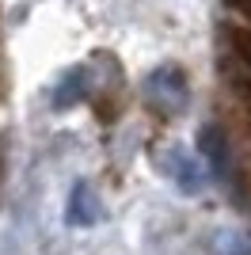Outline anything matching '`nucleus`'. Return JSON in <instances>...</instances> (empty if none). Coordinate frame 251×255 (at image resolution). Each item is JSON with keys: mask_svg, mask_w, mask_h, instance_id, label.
Instances as JSON below:
<instances>
[{"mask_svg": "<svg viewBox=\"0 0 251 255\" xmlns=\"http://www.w3.org/2000/svg\"><path fill=\"white\" fill-rule=\"evenodd\" d=\"M209 252L213 255H251V233H244V229H217L209 236Z\"/></svg>", "mask_w": 251, "mask_h": 255, "instance_id": "nucleus-6", "label": "nucleus"}, {"mask_svg": "<svg viewBox=\"0 0 251 255\" xmlns=\"http://www.w3.org/2000/svg\"><path fill=\"white\" fill-rule=\"evenodd\" d=\"M141 96H145V103L152 107L156 115H179V111H187V103H190L187 73H183L179 65H160V69H152V73L145 76Z\"/></svg>", "mask_w": 251, "mask_h": 255, "instance_id": "nucleus-1", "label": "nucleus"}, {"mask_svg": "<svg viewBox=\"0 0 251 255\" xmlns=\"http://www.w3.org/2000/svg\"><path fill=\"white\" fill-rule=\"evenodd\" d=\"M198 149H202V164H206V171H213L221 183H229L232 187V160H229V149H232V141L229 133L217 126V122H209V126L198 129Z\"/></svg>", "mask_w": 251, "mask_h": 255, "instance_id": "nucleus-2", "label": "nucleus"}, {"mask_svg": "<svg viewBox=\"0 0 251 255\" xmlns=\"http://www.w3.org/2000/svg\"><path fill=\"white\" fill-rule=\"evenodd\" d=\"M160 164H164V171H167V175H171V179H175L187 194H194V191H202V187H206V164H202L194 152H187L183 145L164 149V152H160Z\"/></svg>", "mask_w": 251, "mask_h": 255, "instance_id": "nucleus-3", "label": "nucleus"}, {"mask_svg": "<svg viewBox=\"0 0 251 255\" xmlns=\"http://www.w3.org/2000/svg\"><path fill=\"white\" fill-rule=\"evenodd\" d=\"M88 88H92V73H88V69H73V73L57 84V92H53V107H73V103H80V99L88 96Z\"/></svg>", "mask_w": 251, "mask_h": 255, "instance_id": "nucleus-5", "label": "nucleus"}, {"mask_svg": "<svg viewBox=\"0 0 251 255\" xmlns=\"http://www.w3.org/2000/svg\"><path fill=\"white\" fill-rule=\"evenodd\" d=\"M103 217V206H99V198H95V191H92V183H76L73 187V194H69V210H65V221L73 225H80V229H88V225H95Z\"/></svg>", "mask_w": 251, "mask_h": 255, "instance_id": "nucleus-4", "label": "nucleus"}]
</instances>
